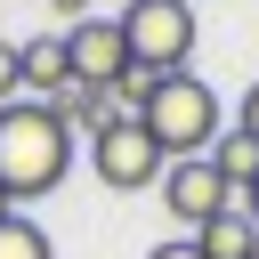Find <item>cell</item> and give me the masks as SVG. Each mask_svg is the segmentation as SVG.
Instances as JSON below:
<instances>
[{
    "mask_svg": "<svg viewBox=\"0 0 259 259\" xmlns=\"http://www.w3.org/2000/svg\"><path fill=\"white\" fill-rule=\"evenodd\" d=\"M49 8H57L65 24H81V16H89V0H49Z\"/></svg>",
    "mask_w": 259,
    "mask_h": 259,
    "instance_id": "obj_15",
    "label": "cell"
},
{
    "mask_svg": "<svg viewBox=\"0 0 259 259\" xmlns=\"http://www.w3.org/2000/svg\"><path fill=\"white\" fill-rule=\"evenodd\" d=\"M121 40H130V65L138 73H186L194 57V0H130L121 8Z\"/></svg>",
    "mask_w": 259,
    "mask_h": 259,
    "instance_id": "obj_3",
    "label": "cell"
},
{
    "mask_svg": "<svg viewBox=\"0 0 259 259\" xmlns=\"http://www.w3.org/2000/svg\"><path fill=\"white\" fill-rule=\"evenodd\" d=\"M65 65H73V81H89V89H113V81L130 73L121 16H81V24H65Z\"/></svg>",
    "mask_w": 259,
    "mask_h": 259,
    "instance_id": "obj_5",
    "label": "cell"
},
{
    "mask_svg": "<svg viewBox=\"0 0 259 259\" xmlns=\"http://www.w3.org/2000/svg\"><path fill=\"white\" fill-rule=\"evenodd\" d=\"M49 113H57L65 130H89V138H97L105 121H121V113H113V89H89V81L57 89V97H49Z\"/></svg>",
    "mask_w": 259,
    "mask_h": 259,
    "instance_id": "obj_8",
    "label": "cell"
},
{
    "mask_svg": "<svg viewBox=\"0 0 259 259\" xmlns=\"http://www.w3.org/2000/svg\"><path fill=\"white\" fill-rule=\"evenodd\" d=\"M16 81H24V97H32V105H49L57 89H73L65 32H32V40H16Z\"/></svg>",
    "mask_w": 259,
    "mask_h": 259,
    "instance_id": "obj_7",
    "label": "cell"
},
{
    "mask_svg": "<svg viewBox=\"0 0 259 259\" xmlns=\"http://www.w3.org/2000/svg\"><path fill=\"white\" fill-rule=\"evenodd\" d=\"M24 81H16V40H0V105H16Z\"/></svg>",
    "mask_w": 259,
    "mask_h": 259,
    "instance_id": "obj_12",
    "label": "cell"
},
{
    "mask_svg": "<svg viewBox=\"0 0 259 259\" xmlns=\"http://www.w3.org/2000/svg\"><path fill=\"white\" fill-rule=\"evenodd\" d=\"M146 259H202V251H194V235H170V243H154Z\"/></svg>",
    "mask_w": 259,
    "mask_h": 259,
    "instance_id": "obj_14",
    "label": "cell"
},
{
    "mask_svg": "<svg viewBox=\"0 0 259 259\" xmlns=\"http://www.w3.org/2000/svg\"><path fill=\"white\" fill-rule=\"evenodd\" d=\"M89 170H97L105 194H146V186H162L170 162H162V146L146 138V121L121 113V121H105V130L89 138Z\"/></svg>",
    "mask_w": 259,
    "mask_h": 259,
    "instance_id": "obj_4",
    "label": "cell"
},
{
    "mask_svg": "<svg viewBox=\"0 0 259 259\" xmlns=\"http://www.w3.org/2000/svg\"><path fill=\"white\" fill-rule=\"evenodd\" d=\"M65 170H73V130H65L49 105H32V97L0 105V194H8V202H32V194H49Z\"/></svg>",
    "mask_w": 259,
    "mask_h": 259,
    "instance_id": "obj_1",
    "label": "cell"
},
{
    "mask_svg": "<svg viewBox=\"0 0 259 259\" xmlns=\"http://www.w3.org/2000/svg\"><path fill=\"white\" fill-rule=\"evenodd\" d=\"M235 130H243V138H251V146H259V81H251V89H243V105H235Z\"/></svg>",
    "mask_w": 259,
    "mask_h": 259,
    "instance_id": "obj_13",
    "label": "cell"
},
{
    "mask_svg": "<svg viewBox=\"0 0 259 259\" xmlns=\"http://www.w3.org/2000/svg\"><path fill=\"white\" fill-rule=\"evenodd\" d=\"M202 162H210V170H219V178H227V194H235V202H243V186H251V178H259V146H251V138H243V130H219V146H210V154H202Z\"/></svg>",
    "mask_w": 259,
    "mask_h": 259,
    "instance_id": "obj_10",
    "label": "cell"
},
{
    "mask_svg": "<svg viewBox=\"0 0 259 259\" xmlns=\"http://www.w3.org/2000/svg\"><path fill=\"white\" fill-rule=\"evenodd\" d=\"M243 219H251V227H259V178H251V186H243Z\"/></svg>",
    "mask_w": 259,
    "mask_h": 259,
    "instance_id": "obj_16",
    "label": "cell"
},
{
    "mask_svg": "<svg viewBox=\"0 0 259 259\" xmlns=\"http://www.w3.org/2000/svg\"><path fill=\"white\" fill-rule=\"evenodd\" d=\"M251 259H259V251H251Z\"/></svg>",
    "mask_w": 259,
    "mask_h": 259,
    "instance_id": "obj_18",
    "label": "cell"
},
{
    "mask_svg": "<svg viewBox=\"0 0 259 259\" xmlns=\"http://www.w3.org/2000/svg\"><path fill=\"white\" fill-rule=\"evenodd\" d=\"M0 259H57V243H49L24 210H8V219H0Z\"/></svg>",
    "mask_w": 259,
    "mask_h": 259,
    "instance_id": "obj_11",
    "label": "cell"
},
{
    "mask_svg": "<svg viewBox=\"0 0 259 259\" xmlns=\"http://www.w3.org/2000/svg\"><path fill=\"white\" fill-rule=\"evenodd\" d=\"M8 210H16V202H8V194H0V219H8Z\"/></svg>",
    "mask_w": 259,
    "mask_h": 259,
    "instance_id": "obj_17",
    "label": "cell"
},
{
    "mask_svg": "<svg viewBox=\"0 0 259 259\" xmlns=\"http://www.w3.org/2000/svg\"><path fill=\"white\" fill-rule=\"evenodd\" d=\"M146 138L162 146V162H194V154H210L219 146V89L202 81V73H162L154 81V97H146Z\"/></svg>",
    "mask_w": 259,
    "mask_h": 259,
    "instance_id": "obj_2",
    "label": "cell"
},
{
    "mask_svg": "<svg viewBox=\"0 0 259 259\" xmlns=\"http://www.w3.org/2000/svg\"><path fill=\"white\" fill-rule=\"evenodd\" d=\"M194 251H202V259H251V251H259V227H251L243 202H235V210H219V219L194 235Z\"/></svg>",
    "mask_w": 259,
    "mask_h": 259,
    "instance_id": "obj_9",
    "label": "cell"
},
{
    "mask_svg": "<svg viewBox=\"0 0 259 259\" xmlns=\"http://www.w3.org/2000/svg\"><path fill=\"white\" fill-rule=\"evenodd\" d=\"M162 202H170V219H178V227H194V235H202V227H210L219 210H235L227 178H219V170H210L202 154H194V162H170V170H162Z\"/></svg>",
    "mask_w": 259,
    "mask_h": 259,
    "instance_id": "obj_6",
    "label": "cell"
}]
</instances>
